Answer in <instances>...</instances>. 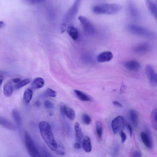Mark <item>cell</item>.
<instances>
[{"label":"cell","mask_w":157,"mask_h":157,"mask_svg":"<svg viewBox=\"0 0 157 157\" xmlns=\"http://www.w3.org/2000/svg\"><path fill=\"white\" fill-rule=\"evenodd\" d=\"M4 25V22L2 21H0V28L3 27Z\"/></svg>","instance_id":"obj_40"},{"label":"cell","mask_w":157,"mask_h":157,"mask_svg":"<svg viewBox=\"0 0 157 157\" xmlns=\"http://www.w3.org/2000/svg\"><path fill=\"white\" fill-rule=\"evenodd\" d=\"M24 140L26 147L31 157H41L38 148L27 132L25 134Z\"/></svg>","instance_id":"obj_4"},{"label":"cell","mask_w":157,"mask_h":157,"mask_svg":"<svg viewBox=\"0 0 157 157\" xmlns=\"http://www.w3.org/2000/svg\"><path fill=\"white\" fill-rule=\"evenodd\" d=\"M141 153L138 151H135L132 153L131 157H141Z\"/></svg>","instance_id":"obj_33"},{"label":"cell","mask_w":157,"mask_h":157,"mask_svg":"<svg viewBox=\"0 0 157 157\" xmlns=\"http://www.w3.org/2000/svg\"><path fill=\"white\" fill-rule=\"evenodd\" d=\"M42 95L44 97H55L56 95V92L50 88H48L43 93Z\"/></svg>","instance_id":"obj_28"},{"label":"cell","mask_w":157,"mask_h":157,"mask_svg":"<svg viewBox=\"0 0 157 157\" xmlns=\"http://www.w3.org/2000/svg\"><path fill=\"white\" fill-rule=\"evenodd\" d=\"M67 33L74 40H77L79 36L77 29L75 27L72 23H70L67 26Z\"/></svg>","instance_id":"obj_15"},{"label":"cell","mask_w":157,"mask_h":157,"mask_svg":"<svg viewBox=\"0 0 157 157\" xmlns=\"http://www.w3.org/2000/svg\"><path fill=\"white\" fill-rule=\"evenodd\" d=\"M12 115L15 123L18 125H20L21 122V118L19 112L15 109L12 111Z\"/></svg>","instance_id":"obj_27"},{"label":"cell","mask_w":157,"mask_h":157,"mask_svg":"<svg viewBox=\"0 0 157 157\" xmlns=\"http://www.w3.org/2000/svg\"><path fill=\"white\" fill-rule=\"evenodd\" d=\"M151 121L152 126L153 129L157 130V109H155L153 110L151 114Z\"/></svg>","instance_id":"obj_24"},{"label":"cell","mask_w":157,"mask_h":157,"mask_svg":"<svg viewBox=\"0 0 157 157\" xmlns=\"http://www.w3.org/2000/svg\"><path fill=\"white\" fill-rule=\"evenodd\" d=\"M126 127L127 130L129 133L130 136L131 137L132 134V128L128 124L127 125Z\"/></svg>","instance_id":"obj_35"},{"label":"cell","mask_w":157,"mask_h":157,"mask_svg":"<svg viewBox=\"0 0 157 157\" xmlns=\"http://www.w3.org/2000/svg\"><path fill=\"white\" fill-rule=\"evenodd\" d=\"M146 75L150 84L154 87L157 86L156 73L154 67L150 64L147 65L145 67Z\"/></svg>","instance_id":"obj_5"},{"label":"cell","mask_w":157,"mask_h":157,"mask_svg":"<svg viewBox=\"0 0 157 157\" xmlns=\"http://www.w3.org/2000/svg\"><path fill=\"white\" fill-rule=\"evenodd\" d=\"M41 157H52V156L48 152L44 153V154Z\"/></svg>","instance_id":"obj_39"},{"label":"cell","mask_w":157,"mask_h":157,"mask_svg":"<svg viewBox=\"0 0 157 157\" xmlns=\"http://www.w3.org/2000/svg\"><path fill=\"white\" fill-rule=\"evenodd\" d=\"M113 55L110 51H106L100 53L97 56V61L100 63L108 62L113 58Z\"/></svg>","instance_id":"obj_14"},{"label":"cell","mask_w":157,"mask_h":157,"mask_svg":"<svg viewBox=\"0 0 157 157\" xmlns=\"http://www.w3.org/2000/svg\"><path fill=\"white\" fill-rule=\"evenodd\" d=\"M120 134L121 137L122 143H124L127 138L125 134L122 131H121L120 132Z\"/></svg>","instance_id":"obj_34"},{"label":"cell","mask_w":157,"mask_h":157,"mask_svg":"<svg viewBox=\"0 0 157 157\" xmlns=\"http://www.w3.org/2000/svg\"><path fill=\"white\" fill-rule=\"evenodd\" d=\"M124 65L128 70L134 72L138 71L140 67V63L135 60L127 61L124 63Z\"/></svg>","instance_id":"obj_12"},{"label":"cell","mask_w":157,"mask_h":157,"mask_svg":"<svg viewBox=\"0 0 157 157\" xmlns=\"http://www.w3.org/2000/svg\"><path fill=\"white\" fill-rule=\"evenodd\" d=\"M127 28L130 33L138 36L150 39H154L156 37L155 32L138 25L129 24Z\"/></svg>","instance_id":"obj_3"},{"label":"cell","mask_w":157,"mask_h":157,"mask_svg":"<svg viewBox=\"0 0 157 157\" xmlns=\"http://www.w3.org/2000/svg\"><path fill=\"white\" fill-rule=\"evenodd\" d=\"M82 122L87 125L90 124L91 121V119L90 117L86 113H84L82 114Z\"/></svg>","instance_id":"obj_31"},{"label":"cell","mask_w":157,"mask_h":157,"mask_svg":"<svg viewBox=\"0 0 157 157\" xmlns=\"http://www.w3.org/2000/svg\"><path fill=\"white\" fill-rule=\"evenodd\" d=\"M124 125V120L123 117L118 116L112 121L111 127L114 134H116L122 131Z\"/></svg>","instance_id":"obj_7"},{"label":"cell","mask_w":157,"mask_h":157,"mask_svg":"<svg viewBox=\"0 0 157 157\" xmlns=\"http://www.w3.org/2000/svg\"><path fill=\"white\" fill-rule=\"evenodd\" d=\"M74 92L77 98L83 101H91V98L85 93L78 90H75Z\"/></svg>","instance_id":"obj_21"},{"label":"cell","mask_w":157,"mask_h":157,"mask_svg":"<svg viewBox=\"0 0 157 157\" xmlns=\"http://www.w3.org/2000/svg\"><path fill=\"white\" fill-rule=\"evenodd\" d=\"M79 1H76L67 12L65 17V21H69L72 19L77 13L79 6Z\"/></svg>","instance_id":"obj_13"},{"label":"cell","mask_w":157,"mask_h":157,"mask_svg":"<svg viewBox=\"0 0 157 157\" xmlns=\"http://www.w3.org/2000/svg\"><path fill=\"white\" fill-rule=\"evenodd\" d=\"M21 81V79L19 78H16L12 80V82L14 83H18Z\"/></svg>","instance_id":"obj_38"},{"label":"cell","mask_w":157,"mask_h":157,"mask_svg":"<svg viewBox=\"0 0 157 157\" xmlns=\"http://www.w3.org/2000/svg\"><path fill=\"white\" fill-rule=\"evenodd\" d=\"M0 124L11 130H15L16 129L15 126L12 122L1 116H0Z\"/></svg>","instance_id":"obj_18"},{"label":"cell","mask_w":157,"mask_h":157,"mask_svg":"<svg viewBox=\"0 0 157 157\" xmlns=\"http://www.w3.org/2000/svg\"><path fill=\"white\" fill-rule=\"evenodd\" d=\"M57 153L60 155H64L65 153V149L63 144L61 142L57 144L56 149Z\"/></svg>","instance_id":"obj_29"},{"label":"cell","mask_w":157,"mask_h":157,"mask_svg":"<svg viewBox=\"0 0 157 157\" xmlns=\"http://www.w3.org/2000/svg\"><path fill=\"white\" fill-rule=\"evenodd\" d=\"M31 81L30 78L25 79L22 81H21L18 83H17L15 85L14 88L15 89L17 90L28 84Z\"/></svg>","instance_id":"obj_30"},{"label":"cell","mask_w":157,"mask_h":157,"mask_svg":"<svg viewBox=\"0 0 157 157\" xmlns=\"http://www.w3.org/2000/svg\"><path fill=\"white\" fill-rule=\"evenodd\" d=\"M82 148L85 151L89 153L91 151L92 147L90 138L88 136H85L82 140Z\"/></svg>","instance_id":"obj_17"},{"label":"cell","mask_w":157,"mask_h":157,"mask_svg":"<svg viewBox=\"0 0 157 157\" xmlns=\"http://www.w3.org/2000/svg\"><path fill=\"white\" fill-rule=\"evenodd\" d=\"M13 91V86L11 82H7L3 87V93L6 97H10L12 94Z\"/></svg>","instance_id":"obj_22"},{"label":"cell","mask_w":157,"mask_h":157,"mask_svg":"<svg viewBox=\"0 0 157 157\" xmlns=\"http://www.w3.org/2000/svg\"><path fill=\"white\" fill-rule=\"evenodd\" d=\"M44 104L45 107L48 109H52L54 107L53 103L48 100H46L44 102Z\"/></svg>","instance_id":"obj_32"},{"label":"cell","mask_w":157,"mask_h":157,"mask_svg":"<svg viewBox=\"0 0 157 157\" xmlns=\"http://www.w3.org/2000/svg\"><path fill=\"white\" fill-rule=\"evenodd\" d=\"M74 128L77 140L78 142L81 144L83 138V134L79 124L76 122L74 124Z\"/></svg>","instance_id":"obj_19"},{"label":"cell","mask_w":157,"mask_h":157,"mask_svg":"<svg viewBox=\"0 0 157 157\" xmlns=\"http://www.w3.org/2000/svg\"><path fill=\"white\" fill-rule=\"evenodd\" d=\"M96 132L98 138L101 139L103 133L102 125L100 121H97L96 122Z\"/></svg>","instance_id":"obj_26"},{"label":"cell","mask_w":157,"mask_h":157,"mask_svg":"<svg viewBox=\"0 0 157 157\" xmlns=\"http://www.w3.org/2000/svg\"><path fill=\"white\" fill-rule=\"evenodd\" d=\"M33 92L30 89H28L25 91L23 95V100L26 103H29L32 97Z\"/></svg>","instance_id":"obj_25"},{"label":"cell","mask_w":157,"mask_h":157,"mask_svg":"<svg viewBox=\"0 0 157 157\" xmlns=\"http://www.w3.org/2000/svg\"><path fill=\"white\" fill-rule=\"evenodd\" d=\"M38 127L44 140L52 151H56L57 143L55 140L49 123L47 121H41L39 123Z\"/></svg>","instance_id":"obj_1"},{"label":"cell","mask_w":157,"mask_h":157,"mask_svg":"<svg viewBox=\"0 0 157 157\" xmlns=\"http://www.w3.org/2000/svg\"><path fill=\"white\" fill-rule=\"evenodd\" d=\"M78 19L86 34L90 35L94 34L95 32L94 27L87 18L83 16H80Z\"/></svg>","instance_id":"obj_6"},{"label":"cell","mask_w":157,"mask_h":157,"mask_svg":"<svg viewBox=\"0 0 157 157\" xmlns=\"http://www.w3.org/2000/svg\"><path fill=\"white\" fill-rule=\"evenodd\" d=\"M121 8L120 5L117 3H103L94 6L92 8V11L98 14L111 15L119 12Z\"/></svg>","instance_id":"obj_2"},{"label":"cell","mask_w":157,"mask_h":157,"mask_svg":"<svg viewBox=\"0 0 157 157\" xmlns=\"http://www.w3.org/2000/svg\"><path fill=\"white\" fill-rule=\"evenodd\" d=\"M113 104L114 105L120 107H121L122 106V105L120 103L117 101H113Z\"/></svg>","instance_id":"obj_36"},{"label":"cell","mask_w":157,"mask_h":157,"mask_svg":"<svg viewBox=\"0 0 157 157\" xmlns=\"http://www.w3.org/2000/svg\"><path fill=\"white\" fill-rule=\"evenodd\" d=\"M74 147L76 149H80L81 147L80 144L78 142H76L74 144Z\"/></svg>","instance_id":"obj_37"},{"label":"cell","mask_w":157,"mask_h":157,"mask_svg":"<svg viewBox=\"0 0 157 157\" xmlns=\"http://www.w3.org/2000/svg\"><path fill=\"white\" fill-rule=\"evenodd\" d=\"M60 110L61 113L66 115L70 120L73 121L75 117V113L71 108L67 106L64 103L62 102L60 105Z\"/></svg>","instance_id":"obj_8"},{"label":"cell","mask_w":157,"mask_h":157,"mask_svg":"<svg viewBox=\"0 0 157 157\" xmlns=\"http://www.w3.org/2000/svg\"><path fill=\"white\" fill-rule=\"evenodd\" d=\"M146 6L151 14L156 18H157V5L155 2L149 0L145 1Z\"/></svg>","instance_id":"obj_16"},{"label":"cell","mask_w":157,"mask_h":157,"mask_svg":"<svg viewBox=\"0 0 157 157\" xmlns=\"http://www.w3.org/2000/svg\"><path fill=\"white\" fill-rule=\"evenodd\" d=\"M150 45L148 43H143L136 46L133 48V52L136 54H144L149 52L151 49Z\"/></svg>","instance_id":"obj_11"},{"label":"cell","mask_w":157,"mask_h":157,"mask_svg":"<svg viewBox=\"0 0 157 157\" xmlns=\"http://www.w3.org/2000/svg\"><path fill=\"white\" fill-rule=\"evenodd\" d=\"M130 119L132 124L136 128L138 127L139 122L138 115L137 112L132 109L130 112Z\"/></svg>","instance_id":"obj_23"},{"label":"cell","mask_w":157,"mask_h":157,"mask_svg":"<svg viewBox=\"0 0 157 157\" xmlns=\"http://www.w3.org/2000/svg\"><path fill=\"white\" fill-rule=\"evenodd\" d=\"M141 137L146 147L150 149L152 148L153 145L152 138L151 133L148 129H147L145 132H141Z\"/></svg>","instance_id":"obj_9"},{"label":"cell","mask_w":157,"mask_h":157,"mask_svg":"<svg viewBox=\"0 0 157 157\" xmlns=\"http://www.w3.org/2000/svg\"><path fill=\"white\" fill-rule=\"evenodd\" d=\"M128 9L130 17L135 20L140 19V17L139 11L135 5L131 1L128 4Z\"/></svg>","instance_id":"obj_10"},{"label":"cell","mask_w":157,"mask_h":157,"mask_svg":"<svg viewBox=\"0 0 157 157\" xmlns=\"http://www.w3.org/2000/svg\"><path fill=\"white\" fill-rule=\"evenodd\" d=\"M44 84V81L40 77L35 78L32 83V87L34 89H37L42 88Z\"/></svg>","instance_id":"obj_20"},{"label":"cell","mask_w":157,"mask_h":157,"mask_svg":"<svg viewBox=\"0 0 157 157\" xmlns=\"http://www.w3.org/2000/svg\"><path fill=\"white\" fill-rule=\"evenodd\" d=\"M3 80V77L2 76L0 75V87L2 83Z\"/></svg>","instance_id":"obj_41"}]
</instances>
